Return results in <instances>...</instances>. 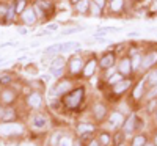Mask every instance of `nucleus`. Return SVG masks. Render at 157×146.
Instances as JSON below:
<instances>
[{
  "label": "nucleus",
  "mask_w": 157,
  "mask_h": 146,
  "mask_svg": "<svg viewBox=\"0 0 157 146\" xmlns=\"http://www.w3.org/2000/svg\"><path fill=\"white\" fill-rule=\"evenodd\" d=\"M82 98H83V90L78 88V90L69 93V94L66 96V99H64V102H66L68 107H77L78 102L82 101Z\"/></svg>",
  "instance_id": "1"
},
{
  "label": "nucleus",
  "mask_w": 157,
  "mask_h": 146,
  "mask_svg": "<svg viewBox=\"0 0 157 146\" xmlns=\"http://www.w3.org/2000/svg\"><path fill=\"white\" fill-rule=\"evenodd\" d=\"M21 130H22V127L17 126V124H3L2 127H0V134L11 135V134H19Z\"/></svg>",
  "instance_id": "2"
},
{
  "label": "nucleus",
  "mask_w": 157,
  "mask_h": 146,
  "mask_svg": "<svg viewBox=\"0 0 157 146\" xmlns=\"http://www.w3.org/2000/svg\"><path fill=\"white\" fill-rule=\"evenodd\" d=\"M157 63V52H149L148 55L141 58V66L143 68H151V66Z\"/></svg>",
  "instance_id": "3"
},
{
  "label": "nucleus",
  "mask_w": 157,
  "mask_h": 146,
  "mask_svg": "<svg viewBox=\"0 0 157 146\" xmlns=\"http://www.w3.org/2000/svg\"><path fill=\"white\" fill-rule=\"evenodd\" d=\"M109 123H110V127H118V126H121V124L124 123V118H123V115H121V113L115 112V113H112V115H110Z\"/></svg>",
  "instance_id": "4"
},
{
  "label": "nucleus",
  "mask_w": 157,
  "mask_h": 146,
  "mask_svg": "<svg viewBox=\"0 0 157 146\" xmlns=\"http://www.w3.org/2000/svg\"><path fill=\"white\" fill-rule=\"evenodd\" d=\"M22 19H24V22L27 24V25L35 24V21H36L35 11H33V10H24V11H22Z\"/></svg>",
  "instance_id": "5"
},
{
  "label": "nucleus",
  "mask_w": 157,
  "mask_h": 146,
  "mask_svg": "<svg viewBox=\"0 0 157 146\" xmlns=\"http://www.w3.org/2000/svg\"><path fill=\"white\" fill-rule=\"evenodd\" d=\"M69 69H71V72H78L82 69V60L78 58V57H75V58H72L71 61H69Z\"/></svg>",
  "instance_id": "6"
},
{
  "label": "nucleus",
  "mask_w": 157,
  "mask_h": 146,
  "mask_svg": "<svg viewBox=\"0 0 157 146\" xmlns=\"http://www.w3.org/2000/svg\"><path fill=\"white\" fill-rule=\"evenodd\" d=\"M130 86V82L129 80H120V82H118V83H115V93H116V94H120V93H124L127 88Z\"/></svg>",
  "instance_id": "7"
},
{
  "label": "nucleus",
  "mask_w": 157,
  "mask_h": 146,
  "mask_svg": "<svg viewBox=\"0 0 157 146\" xmlns=\"http://www.w3.org/2000/svg\"><path fill=\"white\" fill-rule=\"evenodd\" d=\"M69 88H71V83L69 82H61L60 85L55 86V90L52 91V93H54V94H61V93H66Z\"/></svg>",
  "instance_id": "8"
},
{
  "label": "nucleus",
  "mask_w": 157,
  "mask_h": 146,
  "mask_svg": "<svg viewBox=\"0 0 157 146\" xmlns=\"http://www.w3.org/2000/svg\"><path fill=\"white\" fill-rule=\"evenodd\" d=\"M29 104L32 105V107L38 109L39 105H41V94H38V93H33V94L29 98Z\"/></svg>",
  "instance_id": "9"
},
{
  "label": "nucleus",
  "mask_w": 157,
  "mask_h": 146,
  "mask_svg": "<svg viewBox=\"0 0 157 146\" xmlns=\"http://www.w3.org/2000/svg\"><path fill=\"white\" fill-rule=\"evenodd\" d=\"M33 126H35L36 129H43V127L46 126V118L41 116V115H35V116H33Z\"/></svg>",
  "instance_id": "10"
},
{
  "label": "nucleus",
  "mask_w": 157,
  "mask_h": 146,
  "mask_svg": "<svg viewBox=\"0 0 157 146\" xmlns=\"http://www.w3.org/2000/svg\"><path fill=\"white\" fill-rule=\"evenodd\" d=\"M94 69H96V60H90L88 64L85 66V69H83V74H85L86 77H90L91 74L94 72Z\"/></svg>",
  "instance_id": "11"
},
{
  "label": "nucleus",
  "mask_w": 157,
  "mask_h": 146,
  "mask_svg": "<svg viewBox=\"0 0 157 146\" xmlns=\"http://www.w3.org/2000/svg\"><path fill=\"white\" fill-rule=\"evenodd\" d=\"M130 68H132V63H130L127 58H124L121 63H120V71L123 74H129L130 72Z\"/></svg>",
  "instance_id": "12"
},
{
  "label": "nucleus",
  "mask_w": 157,
  "mask_h": 146,
  "mask_svg": "<svg viewBox=\"0 0 157 146\" xmlns=\"http://www.w3.org/2000/svg\"><path fill=\"white\" fill-rule=\"evenodd\" d=\"M135 129V116H129L127 121L124 123V130L126 132H132Z\"/></svg>",
  "instance_id": "13"
},
{
  "label": "nucleus",
  "mask_w": 157,
  "mask_h": 146,
  "mask_svg": "<svg viewBox=\"0 0 157 146\" xmlns=\"http://www.w3.org/2000/svg\"><path fill=\"white\" fill-rule=\"evenodd\" d=\"M112 64H113V54H109V55H105L101 60L102 68H112Z\"/></svg>",
  "instance_id": "14"
},
{
  "label": "nucleus",
  "mask_w": 157,
  "mask_h": 146,
  "mask_svg": "<svg viewBox=\"0 0 157 146\" xmlns=\"http://www.w3.org/2000/svg\"><path fill=\"white\" fill-rule=\"evenodd\" d=\"M64 64V58L63 57H57L52 60V64H50V69H58V68H63Z\"/></svg>",
  "instance_id": "15"
},
{
  "label": "nucleus",
  "mask_w": 157,
  "mask_h": 146,
  "mask_svg": "<svg viewBox=\"0 0 157 146\" xmlns=\"http://www.w3.org/2000/svg\"><path fill=\"white\" fill-rule=\"evenodd\" d=\"M77 47H80V44L75 43V41H69V43L61 44V50H63V52H66V50H72V49H77Z\"/></svg>",
  "instance_id": "16"
},
{
  "label": "nucleus",
  "mask_w": 157,
  "mask_h": 146,
  "mask_svg": "<svg viewBox=\"0 0 157 146\" xmlns=\"http://www.w3.org/2000/svg\"><path fill=\"white\" fill-rule=\"evenodd\" d=\"M88 5H90L88 0H78L77 2V11L78 13H85L88 10Z\"/></svg>",
  "instance_id": "17"
},
{
  "label": "nucleus",
  "mask_w": 157,
  "mask_h": 146,
  "mask_svg": "<svg viewBox=\"0 0 157 146\" xmlns=\"http://www.w3.org/2000/svg\"><path fill=\"white\" fill-rule=\"evenodd\" d=\"M94 115H96V118L101 119L105 115V107H104V105H94Z\"/></svg>",
  "instance_id": "18"
},
{
  "label": "nucleus",
  "mask_w": 157,
  "mask_h": 146,
  "mask_svg": "<svg viewBox=\"0 0 157 146\" xmlns=\"http://www.w3.org/2000/svg\"><path fill=\"white\" fill-rule=\"evenodd\" d=\"M123 8V0H112V10L113 11H120Z\"/></svg>",
  "instance_id": "19"
},
{
  "label": "nucleus",
  "mask_w": 157,
  "mask_h": 146,
  "mask_svg": "<svg viewBox=\"0 0 157 146\" xmlns=\"http://www.w3.org/2000/svg\"><path fill=\"white\" fill-rule=\"evenodd\" d=\"M77 130L80 132V134H83V132H91V130H93V126H91V124H80L77 127Z\"/></svg>",
  "instance_id": "20"
},
{
  "label": "nucleus",
  "mask_w": 157,
  "mask_h": 146,
  "mask_svg": "<svg viewBox=\"0 0 157 146\" xmlns=\"http://www.w3.org/2000/svg\"><path fill=\"white\" fill-rule=\"evenodd\" d=\"M90 8H91V14H94V16H99V14H101V6L96 5L94 2L90 3Z\"/></svg>",
  "instance_id": "21"
},
{
  "label": "nucleus",
  "mask_w": 157,
  "mask_h": 146,
  "mask_svg": "<svg viewBox=\"0 0 157 146\" xmlns=\"http://www.w3.org/2000/svg\"><path fill=\"white\" fill-rule=\"evenodd\" d=\"M107 32H112V33H118L120 29H113V27H105V29H101L99 32H96L94 35H102V33H107Z\"/></svg>",
  "instance_id": "22"
},
{
  "label": "nucleus",
  "mask_w": 157,
  "mask_h": 146,
  "mask_svg": "<svg viewBox=\"0 0 157 146\" xmlns=\"http://www.w3.org/2000/svg\"><path fill=\"white\" fill-rule=\"evenodd\" d=\"M145 143H146V138L141 137V135H138V137L134 140V144H132V146H145Z\"/></svg>",
  "instance_id": "23"
},
{
  "label": "nucleus",
  "mask_w": 157,
  "mask_h": 146,
  "mask_svg": "<svg viewBox=\"0 0 157 146\" xmlns=\"http://www.w3.org/2000/svg\"><path fill=\"white\" fill-rule=\"evenodd\" d=\"M140 64H141V57H140V55H135L134 60H132V69L140 68Z\"/></svg>",
  "instance_id": "24"
},
{
  "label": "nucleus",
  "mask_w": 157,
  "mask_h": 146,
  "mask_svg": "<svg viewBox=\"0 0 157 146\" xmlns=\"http://www.w3.org/2000/svg\"><path fill=\"white\" fill-rule=\"evenodd\" d=\"M13 99H14V93H11V91H5L3 93V101L5 102H11Z\"/></svg>",
  "instance_id": "25"
},
{
  "label": "nucleus",
  "mask_w": 157,
  "mask_h": 146,
  "mask_svg": "<svg viewBox=\"0 0 157 146\" xmlns=\"http://www.w3.org/2000/svg\"><path fill=\"white\" fill-rule=\"evenodd\" d=\"M141 90H143V82H140V83L137 85L135 91H134V98H135V99H138V98L141 96Z\"/></svg>",
  "instance_id": "26"
},
{
  "label": "nucleus",
  "mask_w": 157,
  "mask_h": 146,
  "mask_svg": "<svg viewBox=\"0 0 157 146\" xmlns=\"http://www.w3.org/2000/svg\"><path fill=\"white\" fill-rule=\"evenodd\" d=\"M16 13H22L24 11V8H25V0H19V2L16 3Z\"/></svg>",
  "instance_id": "27"
},
{
  "label": "nucleus",
  "mask_w": 157,
  "mask_h": 146,
  "mask_svg": "<svg viewBox=\"0 0 157 146\" xmlns=\"http://www.w3.org/2000/svg\"><path fill=\"white\" fill-rule=\"evenodd\" d=\"M60 146H72L71 138H69V137H63V138L60 140Z\"/></svg>",
  "instance_id": "28"
},
{
  "label": "nucleus",
  "mask_w": 157,
  "mask_h": 146,
  "mask_svg": "<svg viewBox=\"0 0 157 146\" xmlns=\"http://www.w3.org/2000/svg\"><path fill=\"white\" fill-rule=\"evenodd\" d=\"M120 80H123L120 74H113V77H109V82H110V83H113V85H115V83H118Z\"/></svg>",
  "instance_id": "29"
},
{
  "label": "nucleus",
  "mask_w": 157,
  "mask_h": 146,
  "mask_svg": "<svg viewBox=\"0 0 157 146\" xmlns=\"http://www.w3.org/2000/svg\"><path fill=\"white\" fill-rule=\"evenodd\" d=\"M148 80H149V83H152V85H155V83H157V71H154V72H151V74H149Z\"/></svg>",
  "instance_id": "30"
},
{
  "label": "nucleus",
  "mask_w": 157,
  "mask_h": 146,
  "mask_svg": "<svg viewBox=\"0 0 157 146\" xmlns=\"http://www.w3.org/2000/svg\"><path fill=\"white\" fill-rule=\"evenodd\" d=\"M83 30L82 27H78V29H66V30H63V35H71V33H77V32H80Z\"/></svg>",
  "instance_id": "31"
},
{
  "label": "nucleus",
  "mask_w": 157,
  "mask_h": 146,
  "mask_svg": "<svg viewBox=\"0 0 157 146\" xmlns=\"http://www.w3.org/2000/svg\"><path fill=\"white\" fill-rule=\"evenodd\" d=\"M14 116L16 115H14V112H13V110H6L5 115H3V118L6 119V121H8V119H14Z\"/></svg>",
  "instance_id": "32"
},
{
  "label": "nucleus",
  "mask_w": 157,
  "mask_h": 146,
  "mask_svg": "<svg viewBox=\"0 0 157 146\" xmlns=\"http://www.w3.org/2000/svg\"><path fill=\"white\" fill-rule=\"evenodd\" d=\"M14 6H10V10H8V16H6V21L8 22H11L13 21V16H14Z\"/></svg>",
  "instance_id": "33"
},
{
  "label": "nucleus",
  "mask_w": 157,
  "mask_h": 146,
  "mask_svg": "<svg viewBox=\"0 0 157 146\" xmlns=\"http://www.w3.org/2000/svg\"><path fill=\"white\" fill-rule=\"evenodd\" d=\"M101 143H102V144H109V143H110L109 134H102V135H101Z\"/></svg>",
  "instance_id": "34"
},
{
  "label": "nucleus",
  "mask_w": 157,
  "mask_h": 146,
  "mask_svg": "<svg viewBox=\"0 0 157 146\" xmlns=\"http://www.w3.org/2000/svg\"><path fill=\"white\" fill-rule=\"evenodd\" d=\"M50 72L54 74L55 77H60V75H61V72H63V69H61V68H58V69H50Z\"/></svg>",
  "instance_id": "35"
},
{
  "label": "nucleus",
  "mask_w": 157,
  "mask_h": 146,
  "mask_svg": "<svg viewBox=\"0 0 157 146\" xmlns=\"http://www.w3.org/2000/svg\"><path fill=\"white\" fill-rule=\"evenodd\" d=\"M57 29H58V25H55V24H50L49 27H47L49 32H54V30H57Z\"/></svg>",
  "instance_id": "36"
},
{
  "label": "nucleus",
  "mask_w": 157,
  "mask_h": 146,
  "mask_svg": "<svg viewBox=\"0 0 157 146\" xmlns=\"http://www.w3.org/2000/svg\"><path fill=\"white\" fill-rule=\"evenodd\" d=\"M35 11H36L35 14H36L38 17H41V16H43V13H41V10H39V6H35Z\"/></svg>",
  "instance_id": "37"
},
{
  "label": "nucleus",
  "mask_w": 157,
  "mask_h": 146,
  "mask_svg": "<svg viewBox=\"0 0 157 146\" xmlns=\"http://www.w3.org/2000/svg\"><path fill=\"white\" fill-rule=\"evenodd\" d=\"M154 96H157V88H154L151 93H149V94H148V98L151 99V98H154Z\"/></svg>",
  "instance_id": "38"
},
{
  "label": "nucleus",
  "mask_w": 157,
  "mask_h": 146,
  "mask_svg": "<svg viewBox=\"0 0 157 146\" xmlns=\"http://www.w3.org/2000/svg\"><path fill=\"white\" fill-rule=\"evenodd\" d=\"M5 13H6V6L5 5H0V16L5 14Z\"/></svg>",
  "instance_id": "39"
},
{
  "label": "nucleus",
  "mask_w": 157,
  "mask_h": 146,
  "mask_svg": "<svg viewBox=\"0 0 157 146\" xmlns=\"http://www.w3.org/2000/svg\"><path fill=\"white\" fill-rule=\"evenodd\" d=\"M132 36H140V33L138 32H130L129 33V38H132Z\"/></svg>",
  "instance_id": "40"
},
{
  "label": "nucleus",
  "mask_w": 157,
  "mask_h": 146,
  "mask_svg": "<svg viewBox=\"0 0 157 146\" xmlns=\"http://www.w3.org/2000/svg\"><path fill=\"white\" fill-rule=\"evenodd\" d=\"M94 3L99 5V6H102V5H104V0H94Z\"/></svg>",
  "instance_id": "41"
},
{
  "label": "nucleus",
  "mask_w": 157,
  "mask_h": 146,
  "mask_svg": "<svg viewBox=\"0 0 157 146\" xmlns=\"http://www.w3.org/2000/svg\"><path fill=\"white\" fill-rule=\"evenodd\" d=\"M19 33H22V35H25V33H27V30H25V29H19Z\"/></svg>",
  "instance_id": "42"
},
{
  "label": "nucleus",
  "mask_w": 157,
  "mask_h": 146,
  "mask_svg": "<svg viewBox=\"0 0 157 146\" xmlns=\"http://www.w3.org/2000/svg\"><path fill=\"white\" fill-rule=\"evenodd\" d=\"M88 146H98V143H96V141H91V143H90Z\"/></svg>",
  "instance_id": "43"
},
{
  "label": "nucleus",
  "mask_w": 157,
  "mask_h": 146,
  "mask_svg": "<svg viewBox=\"0 0 157 146\" xmlns=\"http://www.w3.org/2000/svg\"><path fill=\"white\" fill-rule=\"evenodd\" d=\"M145 146H155V144H145Z\"/></svg>",
  "instance_id": "44"
},
{
  "label": "nucleus",
  "mask_w": 157,
  "mask_h": 146,
  "mask_svg": "<svg viewBox=\"0 0 157 146\" xmlns=\"http://www.w3.org/2000/svg\"><path fill=\"white\" fill-rule=\"evenodd\" d=\"M155 146H157V137H155Z\"/></svg>",
  "instance_id": "45"
},
{
  "label": "nucleus",
  "mask_w": 157,
  "mask_h": 146,
  "mask_svg": "<svg viewBox=\"0 0 157 146\" xmlns=\"http://www.w3.org/2000/svg\"><path fill=\"white\" fill-rule=\"evenodd\" d=\"M72 2H75V3H77V2H78V0H72Z\"/></svg>",
  "instance_id": "46"
},
{
  "label": "nucleus",
  "mask_w": 157,
  "mask_h": 146,
  "mask_svg": "<svg viewBox=\"0 0 157 146\" xmlns=\"http://www.w3.org/2000/svg\"><path fill=\"white\" fill-rule=\"evenodd\" d=\"M2 61H3V60H2V58H0V63H2Z\"/></svg>",
  "instance_id": "47"
},
{
  "label": "nucleus",
  "mask_w": 157,
  "mask_h": 146,
  "mask_svg": "<svg viewBox=\"0 0 157 146\" xmlns=\"http://www.w3.org/2000/svg\"><path fill=\"white\" fill-rule=\"evenodd\" d=\"M120 146H124V144H120Z\"/></svg>",
  "instance_id": "48"
},
{
  "label": "nucleus",
  "mask_w": 157,
  "mask_h": 146,
  "mask_svg": "<svg viewBox=\"0 0 157 146\" xmlns=\"http://www.w3.org/2000/svg\"><path fill=\"white\" fill-rule=\"evenodd\" d=\"M155 118H157V115H155Z\"/></svg>",
  "instance_id": "49"
}]
</instances>
